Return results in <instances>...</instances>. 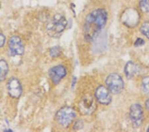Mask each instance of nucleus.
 I'll list each match as a JSON object with an SVG mask.
<instances>
[{
    "instance_id": "obj_1",
    "label": "nucleus",
    "mask_w": 149,
    "mask_h": 132,
    "mask_svg": "<svg viewBox=\"0 0 149 132\" xmlns=\"http://www.w3.org/2000/svg\"><path fill=\"white\" fill-rule=\"evenodd\" d=\"M107 21V12L103 9H97L89 13L84 24V38L87 42L97 39Z\"/></svg>"
},
{
    "instance_id": "obj_2",
    "label": "nucleus",
    "mask_w": 149,
    "mask_h": 132,
    "mask_svg": "<svg viewBox=\"0 0 149 132\" xmlns=\"http://www.w3.org/2000/svg\"><path fill=\"white\" fill-rule=\"evenodd\" d=\"M68 21L65 17L60 13L54 15L47 25L48 34L51 37H58L65 30Z\"/></svg>"
},
{
    "instance_id": "obj_3",
    "label": "nucleus",
    "mask_w": 149,
    "mask_h": 132,
    "mask_svg": "<svg viewBox=\"0 0 149 132\" xmlns=\"http://www.w3.org/2000/svg\"><path fill=\"white\" fill-rule=\"evenodd\" d=\"M76 118V112L72 108L68 106L62 107L57 112L56 119L64 128H68Z\"/></svg>"
},
{
    "instance_id": "obj_4",
    "label": "nucleus",
    "mask_w": 149,
    "mask_h": 132,
    "mask_svg": "<svg viewBox=\"0 0 149 132\" xmlns=\"http://www.w3.org/2000/svg\"><path fill=\"white\" fill-rule=\"evenodd\" d=\"M105 83L110 92L113 94H119L124 88V81L122 78L119 74L115 73L108 76Z\"/></svg>"
},
{
    "instance_id": "obj_5",
    "label": "nucleus",
    "mask_w": 149,
    "mask_h": 132,
    "mask_svg": "<svg viewBox=\"0 0 149 132\" xmlns=\"http://www.w3.org/2000/svg\"><path fill=\"white\" fill-rule=\"evenodd\" d=\"M97 105L92 96L86 95L81 100L79 104V109L83 115H90L95 111Z\"/></svg>"
},
{
    "instance_id": "obj_6",
    "label": "nucleus",
    "mask_w": 149,
    "mask_h": 132,
    "mask_svg": "<svg viewBox=\"0 0 149 132\" xmlns=\"http://www.w3.org/2000/svg\"><path fill=\"white\" fill-rule=\"evenodd\" d=\"M129 117L134 127L138 128L141 126L143 120V109L140 104H135L131 105Z\"/></svg>"
},
{
    "instance_id": "obj_7",
    "label": "nucleus",
    "mask_w": 149,
    "mask_h": 132,
    "mask_svg": "<svg viewBox=\"0 0 149 132\" xmlns=\"http://www.w3.org/2000/svg\"><path fill=\"white\" fill-rule=\"evenodd\" d=\"M95 96L97 102L102 105H107L111 102V92L109 89L105 88V86L101 85L96 89Z\"/></svg>"
},
{
    "instance_id": "obj_8",
    "label": "nucleus",
    "mask_w": 149,
    "mask_h": 132,
    "mask_svg": "<svg viewBox=\"0 0 149 132\" xmlns=\"http://www.w3.org/2000/svg\"><path fill=\"white\" fill-rule=\"evenodd\" d=\"M9 49L11 56H21L24 53V47L21 40L18 36L14 35L9 41Z\"/></svg>"
},
{
    "instance_id": "obj_9",
    "label": "nucleus",
    "mask_w": 149,
    "mask_h": 132,
    "mask_svg": "<svg viewBox=\"0 0 149 132\" xmlns=\"http://www.w3.org/2000/svg\"><path fill=\"white\" fill-rule=\"evenodd\" d=\"M8 90L9 95L13 98H19L22 94V86L17 79L11 78L8 83Z\"/></svg>"
},
{
    "instance_id": "obj_10",
    "label": "nucleus",
    "mask_w": 149,
    "mask_h": 132,
    "mask_svg": "<svg viewBox=\"0 0 149 132\" xmlns=\"http://www.w3.org/2000/svg\"><path fill=\"white\" fill-rule=\"evenodd\" d=\"M66 75V69L63 66H56L52 68L49 71V76L53 83H59L62 78Z\"/></svg>"
},
{
    "instance_id": "obj_11",
    "label": "nucleus",
    "mask_w": 149,
    "mask_h": 132,
    "mask_svg": "<svg viewBox=\"0 0 149 132\" xmlns=\"http://www.w3.org/2000/svg\"><path fill=\"white\" fill-rule=\"evenodd\" d=\"M138 13L134 10H127V13L124 16L123 21L124 23L128 26H135L139 22Z\"/></svg>"
},
{
    "instance_id": "obj_12",
    "label": "nucleus",
    "mask_w": 149,
    "mask_h": 132,
    "mask_svg": "<svg viewBox=\"0 0 149 132\" xmlns=\"http://www.w3.org/2000/svg\"><path fill=\"white\" fill-rule=\"evenodd\" d=\"M140 72V68L133 61H129L125 67V73L128 79H131Z\"/></svg>"
},
{
    "instance_id": "obj_13",
    "label": "nucleus",
    "mask_w": 149,
    "mask_h": 132,
    "mask_svg": "<svg viewBox=\"0 0 149 132\" xmlns=\"http://www.w3.org/2000/svg\"><path fill=\"white\" fill-rule=\"evenodd\" d=\"M9 71V66L6 60H0V81L6 78Z\"/></svg>"
},
{
    "instance_id": "obj_14",
    "label": "nucleus",
    "mask_w": 149,
    "mask_h": 132,
    "mask_svg": "<svg viewBox=\"0 0 149 132\" xmlns=\"http://www.w3.org/2000/svg\"><path fill=\"white\" fill-rule=\"evenodd\" d=\"M139 7L144 13L149 12V0H139Z\"/></svg>"
},
{
    "instance_id": "obj_15",
    "label": "nucleus",
    "mask_w": 149,
    "mask_h": 132,
    "mask_svg": "<svg viewBox=\"0 0 149 132\" xmlns=\"http://www.w3.org/2000/svg\"><path fill=\"white\" fill-rule=\"evenodd\" d=\"M141 32L149 40V22H145L143 23L140 28Z\"/></svg>"
},
{
    "instance_id": "obj_16",
    "label": "nucleus",
    "mask_w": 149,
    "mask_h": 132,
    "mask_svg": "<svg viewBox=\"0 0 149 132\" xmlns=\"http://www.w3.org/2000/svg\"><path fill=\"white\" fill-rule=\"evenodd\" d=\"M142 86L146 93H149V76L145 77L142 80Z\"/></svg>"
},
{
    "instance_id": "obj_17",
    "label": "nucleus",
    "mask_w": 149,
    "mask_h": 132,
    "mask_svg": "<svg viewBox=\"0 0 149 132\" xmlns=\"http://www.w3.org/2000/svg\"><path fill=\"white\" fill-rule=\"evenodd\" d=\"M50 56L53 57H56L58 56H60L61 54V49L59 46H55L54 47L51 48L50 51Z\"/></svg>"
},
{
    "instance_id": "obj_18",
    "label": "nucleus",
    "mask_w": 149,
    "mask_h": 132,
    "mask_svg": "<svg viewBox=\"0 0 149 132\" xmlns=\"http://www.w3.org/2000/svg\"><path fill=\"white\" fill-rule=\"evenodd\" d=\"M84 126V123L81 120H77V121L74 124V129L75 130H80V129H81L83 128Z\"/></svg>"
},
{
    "instance_id": "obj_19",
    "label": "nucleus",
    "mask_w": 149,
    "mask_h": 132,
    "mask_svg": "<svg viewBox=\"0 0 149 132\" xmlns=\"http://www.w3.org/2000/svg\"><path fill=\"white\" fill-rule=\"evenodd\" d=\"M145 44V42L144 40L142 39V38H138V39L135 41V42H134V46L140 47L142 46V45H143Z\"/></svg>"
},
{
    "instance_id": "obj_20",
    "label": "nucleus",
    "mask_w": 149,
    "mask_h": 132,
    "mask_svg": "<svg viewBox=\"0 0 149 132\" xmlns=\"http://www.w3.org/2000/svg\"><path fill=\"white\" fill-rule=\"evenodd\" d=\"M6 37H5V35H3V34H1V33H0V47H3L5 43H6Z\"/></svg>"
},
{
    "instance_id": "obj_21",
    "label": "nucleus",
    "mask_w": 149,
    "mask_h": 132,
    "mask_svg": "<svg viewBox=\"0 0 149 132\" xmlns=\"http://www.w3.org/2000/svg\"><path fill=\"white\" fill-rule=\"evenodd\" d=\"M145 107L146 108V109L149 110V98L145 102Z\"/></svg>"
},
{
    "instance_id": "obj_22",
    "label": "nucleus",
    "mask_w": 149,
    "mask_h": 132,
    "mask_svg": "<svg viewBox=\"0 0 149 132\" xmlns=\"http://www.w3.org/2000/svg\"><path fill=\"white\" fill-rule=\"evenodd\" d=\"M147 131H149V127H148V129H147Z\"/></svg>"
},
{
    "instance_id": "obj_23",
    "label": "nucleus",
    "mask_w": 149,
    "mask_h": 132,
    "mask_svg": "<svg viewBox=\"0 0 149 132\" xmlns=\"http://www.w3.org/2000/svg\"><path fill=\"white\" fill-rule=\"evenodd\" d=\"M0 7H1V6H0Z\"/></svg>"
}]
</instances>
